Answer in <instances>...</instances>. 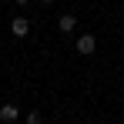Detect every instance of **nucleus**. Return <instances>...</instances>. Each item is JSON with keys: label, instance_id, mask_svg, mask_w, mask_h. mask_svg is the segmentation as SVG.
I'll return each instance as SVG.
<instances>
[{"label": "nucleus", "instance_id": "nucleus-4", "mask_svg": "<svg viewBox=\"0 0 124 124\" xmlns=\"http://www.w3.org/2000/svg\"><path fill=\"white\" fill-rule=\"evenodd\" d=\"M74 27H77V17H74V14H64V17H61V30H64V34H70Z\"/></svg>", "mask_w": 124, "mask_h": 124}, {"label": "nucleus", "instance_id": "nucleus-5", "mask_svg": "<svg viewBox=\"0 0 124 124\" xmlns=\"http://www.w3.org/2000/svg\"><path fill=\"white\" fill-rule=\"evenodd\" d=\"M27 124H44V117L37 114V111H30V114H27Z\"/></svg>", "mask_w": 124, "mask_h": 124}, {"label": "nucleus", "instance_id": "nucleus-2", "mask_svg": "<svg viewBox=\"0 0 124 124\" xmlns=\"http://www.w3.org/2000/svg\"><path fill=\"white\" fill-rule=\"evenodd\" d=\"M0 121H3V124H14V121H20V111H17L14 104H3V107H0Z\"/></svg>", "mask_w": 124, "mask_h": 124}, {"label": "nucleus", "instance_id": "nucleus-6", "mask_svg": "<svg viewBox=\"0 0 124 124\" xmlns=\"http://www.w3.org/2000/svg\"><path fill=\"white\" fill-rule=\"evenodd\" d=\"M14 3H27V0H14Z\"/></svg>", "mask_w": 124, "mask_h": 124}, {"label": "nucleus", "instance_id": "nucleus-1", "mask_svg": "<svg viewBox=\"0 0 124 124\" xmlns=\"http://www.w3.org/2000/svg\"><path fill=\"white\" fill-rule=\"evenodd\" d=\"M94 50H97V37H94V34H81V37H77V54L87 57V54H94Z\"/></svg>", "mask_w": 124, "mask_h": 124}, {"label": "nucleus", "instance_id": "nucleus-3", "mask_svg": "<svg viewBox=\"0 0 124 124\" xmlns=\"http://www.w3.org/2000/svg\"><path fill=\"white\" fill-rule=\"evenodd\" d=\"M10 30H14V37H27V30H30V20H27V17H14Z\"/></svg>", "mask_w": 124, "mask_h": 124}, {"label": "nucleus", "instance_id": "nucleus-7", "mask_svg": "<svg viewBox=\"0 0 124 124\" xmlns=\"http://www.w3.org/2000/svg\"><path fill=\"white\" fill-rule=\"evenodd\" d=\"M44 3H54V0H44Z\"/></svg>", "mask_w": 124, "mask_h": 124}]
</instances>
